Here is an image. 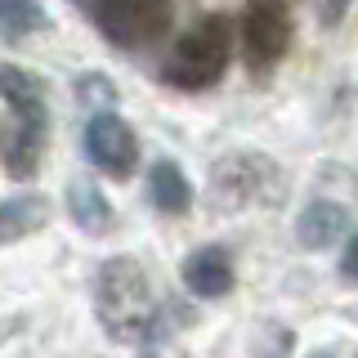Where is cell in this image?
I'll return each instance as SVG.
<instances>
[{"mask_svg":"<svg viewBox=\"0 0 358 358\" xmlns=\"http://www.w3.org/2000/svg\"><path fill=\"white\" fill-rule=\"evenodd\" d=\"M233 45H238V27H233L229 14H206L197 18L184 36L175 41L171 59H166L162 76L175 90H210L229 72Z\"/></svg>","mask_w":358,"mask_h":358,"instance_id":"1","label":"cell"},{"mask_svg":"<svg viewBox=\"0 0 358 358\" xmlns=\"http://www.w3.org/2000/svg\"><path fill=\"white\" fill-rule=\"evenodd\" d=\"M94 305H99V318H103L112 341L143 336L152 322V287H148L143 264L130 260V255L108 260L94 278Z\"/></svg>","mask_w":358,"mask_h":358,"instance_id":"2","label":"cell"},{"mask_svg":"<svg viewBox=\"0 0 358 358\" xmlns=\"http://www.w3.org/2000/svg\"><path fill=\"white\" fill-rule=\"evenodd\" d=\"M94 22L117 50H143L175 22L171 0H94Z\"/></svg>","mask_w":358,"mask_h":358,"instance_id":"3","label":"cell"},{"mask_svg":"<svg viewBox=\"0 0 358 358\" xmlns=\"http://www.w3.org/2000/svg\"><path fill=\"white\" fill-rule=\"evenodd\" d=\"M291 9L282 0H246L242 22H238V45L242 59L255 72H268L273 63H282V54L291 50Z\"/></svg>","mask_w":358,"mask_h":358,"instance_id":"4","label":"cell"},{"mask_svg":"<svg viewBox=\"0 0 358 358\" xmlns=\"http://www.w3.org/2000/svg\"><path fill=\"white\" fill-rule=\"evenodd\" d=\"M85 157L112 179H130L139 166V139L117 112H94L85 121Z\"/></svg>","mask_w":358,"mask_h":358,"instance_id":"5","label":"cell"},{"mask_svg":"<svg viewBox=\"0 0 358 358\" xmlns=\"http://www.w3.org/2000/svg\"><path fill=\"white\" fill-rule=\"evenodd\" d=\"M278 179V171L264 162V157L255 152H233L215 162V171H210V188H215V197L224 206H246V201L264 197V188Z\"/></svg>","mask_w":358,"mask_h":358,"instance_id":"6","label":"cell"},{"mask_svg":"<svg viewBox=\"0 0 358 358\" xmlns=\"http://www.w3.org/2000/svg\"><path fill=\"white\" fill-rule=\"evenodd\" d=\"M0 99L9 103L14 121L22 126H36V130H50V108H45V81L31 67H18V63H0Z\"/></svg>","mask_w":358,"mask_h":358,"instance_id":"7","label":"cell"},{"mask_svg":"<svg viewBox=\"0 0 358 358\" xmlns=\"http://www.w3.org/2000/svg\"><path fill=\"white\" fill-rule=\"evenodd\" d=\"M179 278H184V287L193 291L201 300H220L233 291V260L224 246H197V251L184 255V264H179Z\"/></svg>","mask_w":358,"mask_h":358,"instance_id":"8","label":"cell"},{"mask_svg":"<svg viewBox=\"0 0 358 358\" xmlns=\"http://www.w3.org/2000/svg\"><path fill=\"white\" fill-rule=\"evenodd\" d=\"M345 233H350V210H345L341 201L318 197L296 215V242L309 246V251H327V246H336Z\"/></svg>","mask_w":358,"mask_h":358,"instance_id":"9","label":"cell"},{"mask_svg":"<svg viewBox=\"0 0 358 358\" xmlns=\"http://www.w3.org/2000/svg\"><path fill=\"white\" fill-rule=\"evenodd\" d=\"M67 215L76 220V229L81 233H94V238H103V233H112V201L103 197V188L94 184V179L76 175L67 179Z\"/></svg>","mask_w":358,"mask_h":358,"instance_id":"10","label":"cell"},{"mask_svg":"<svg viewBox=\"0 0 358 358\" xmlns=\"http://www.w3.org/2000/svg\"><path fill=\"white\" fill-rule=\"evenodd\" d=\"M50 224V197L45 193H9L0 201V242H18V238H31Z\"/></svg>","mask_w":358,"mask_h":358,"instance_id":"11","label":"cell"},{"mask_svg":"<svg viewBox=\"0 0 358 358\" xmlns=\"http://www.w3.org/2000/svg\"><path fill=\"white\" fill-rule=\"evenodd\" d=\"M148 201L162 210V215H188V210H193V184H188L184 166L171 162V157L152 162V171H148Z\"/></svg>","mask_w":358,"mask_h":358,"instance_id":"12","label":"cell"},{"mask_svg":"<svg viewBox=\"0 0 358 358\" xmlns=\"http://www.w3.org/2000/svg\"><path fill=\"white\" fill-rule=\"evenodd\" d=\"M41 152H45V130H36V126L14 121V126L0 134V162H5V171L14 179H31V175H36Z\"/></svg>","mask_w":358,"mask_h":358,"instance_id":"13","label":"cell"},{"mask_svg":"<svg viewBox=\"0 0 358 358\" xmlns=\"http://www.w3.org/2000/svg\"><path fill=\"white\" fill-rule=\"evenodd\" d=\"M41 27H45L41 0H0V36L5 41H22Z\"/></svg>","mask_w":358,"mask_h":358,"instance_id":"14","label":"cell"},{"mask_svg":"<svg viewBox=\"0 0 358 358\" xmlns=\"http://www.w3.org/2000/svg\"><path fill=\"white\" fill-rule=\"evenodd\" d=\"M76 94H81L85 108H99V112H108L117 103V90H112L103 76H81V81H76Z\"/></svg>","mask_w":358,"mask_h":358,"instance_id":"15","label":"cell"},{"mask_svg":"<svg viewBox=\"0 0 358 358\" xmlns=\"http://www.w3.org/2000/svg\"><path fill=\"white\" fill-rule=\"evenodd\" d=\"M341 273L350 278V282H358V233L350 242H345V255H341Z\"/></svg>","mask_w":358,"mask_h":358,"instance_id":"16","label":"cell"},{"mask_svg":"<svg viewBox=\"0 0 358 358\" xmlns=\"http://www.w3.org/2000/svg\"><path fill=\"white\" fill-rule=\"evenodd\" d=\"M318 9H322V22L336 27V22L345 18V9H350V0H318Z\"/></svg>","mask_w":358,"mask_h":358,"instance_id":"17","label":"cell"},{"mask_svg":"<svg viewBox=\"0 0 358 358\" xmlns=\"http://www.w3.org/2000/svg\"><path fill=\"white\" fill-rule=\"evenodd\" d=\"M313 358H331V354H313Z\"/></svg>","mask_w":358,"mask_h":358,"instance_id":"18","label":"cell"}]
</instances>
